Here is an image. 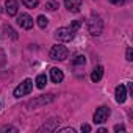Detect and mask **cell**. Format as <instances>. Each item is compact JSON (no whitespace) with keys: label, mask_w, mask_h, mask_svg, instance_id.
Here are the masks:
<instances>
[{"label":"cell","mask_w":133,"mask_h":133,"mask_svg":"<svg viewBox=\"0 0 133 133\" xmlns=\"http://www.w3.org/2000/svg\"><path fill=\"white\" fill-rule=\"evenodd\" d=\"M82 131H85V133H89V131H91V127H89L88 124H83V125H82Z\"/></svg>","instance_id":"ffe728a7"},{"label":"cell","mask_w":133,"mask_h":133,"mask_svg":"<svg viewBox=\"0 0 133 133\" xmlns=\"http://www.w3.org/2000/svg\"><path fill=\"white\" fill-rule=\"evenodd\" d=\"M31 89H33V82H31L30 78H27V80H24V82L14 89V97H24V96L30 94Z\"/></svg>","instance_id":"277c9868"},{"label":"cell","mask_w":133,"mask_h":133,"mask_svg":"<svg viewBox=\"0 0 133 133\" xmlns=\"http://www.w3.org/2000/svg\"><path fill=\"white\" fill-rule=\"evenodd\" d=\"M75 66H82V64H85L86 63V58L83 56V55H78V56H75L74 58V61H72Z\"/></svg>","instance_id":"e0dca14e"},{"label":"cell","mask_w":133,"mask_h":133,"mask_svg":"<svg viewBox=\"0 0 133 133\" xmlns=\"http://www.w3.org/2000/svg\"><path fill=\"white\" fill-rule=\"evenodd\" d=\"M102 77H103V68H102V66H97V68L92 71V74H91V80L94 83H97V82L102 80Z\"/></svg>","instance_id":"4fadbf2b"},{"label":"cell","mask_w":133,"mask_h":133,"mask_svg":"<svg viewBox=\"0 0 133 133\" xmlns=\"http://www.w3.org/2000/svg\"><path fill=\"white\" fill-rule=\"evenodd\" d=\"M68 55H69V50L61 44H56L50 49V58L55 59V61H64L68 58Z\"/></svg>","instance_id":"3957f363"},{"label":"cell","mask_w":133,"mask_h":133,"mask_svg":"<svg viewBox=\"0 0 133 133\" xmlns=\"http://www.w3.org/2000/svg\"><path fill=\"white\" fill-rule=\"evenodd\" d=\"M114 131H125V128H124V125H116Z\"/></svg>","instance_id":"cb8c5ba5"},{"label":"cell","mask_w":133,"mask_h":133,"mask_svg":"<svg viewBox=\"0 0 133 133\" xmlns=\"http://www.w3.org/2000/svg\"><path fill=\"white\" fill-rule=\"evenodd\" d=\"M82 2L83 0H64V5L71 13H78L82 8Z\"/></svg>","instance_id":"ba28073f"},{"label":"cell","mask_w":133,"mask_h":133,"mask_svg":"<svg viewBox=\"0 0 133 133\" xmlns=\"http://www.w3.org/2000/svg\"><path fill=\"white\" fill-rule=\"evenodd\" d=\"M36 21H38V25H39L41 28H45V27L49 25V19H47L45 16H42V14H41V16H38V19H36Z\"/></svg>","instance_id":"9a60e30c"},{"label":"cell","mask_w":133,"mask_h":133,"mask_svg":"<svg viewBox=\"0 0 133 133\" xmlns=\"http://www.w3.org/2000/svg\"><path fill=\"white\" fill-rule=\"evenodd\" d=\"M82 27V21H74L69 27H61L55 31V38L61 42H68L74 38V35L77 33V30Z\"/></svg>","instance_id":"6da1fadb"},{"label":"cell","mask_w":133,"mask_h":133,"mask_svg":"<svg viewBox=\"0 0 133 133\" xmlns=\"http://www.w3.org/2000/svg\"><path fill=\"white\" fill-rule=\"evenodd\" d=\"M127 89L130 91V94H133V86H131V83H128V85H127Z\"/></svg>","instance_id":"d4e9b609"},{"label":"cell","mask_w":133,"mask_h":133,"mask_svg":"<svg viewBox=\"0 0 133 133\" xmlns=\"http://www.w3.org/2000/svg\"><path fill=\"white\" fill-rule=\"evenodd\" d=\"M45 8H47L49 11H55V10L58 8V3L55 2V0H50V2H47V3H45Z\"/></svg>","instance_id":"ac0fdd59"},{"label":"cell","mask_w":133,"mask_h":133,"mask_svg":"<svg viewBox=\"0 0 133 133\" xmlns=\"http://www.w3.org/2000/svg\"><path fill=\"white\" fill-rule=\"evenodd\" d=\"M108 116H110V108H108V107H99V108L96 110L92 119H94L96 124H103V122L108 119Z\"/></svg>","instance_id":"5b68a950"},{"label":"cell","mask_w":133,"mask_h":133,"mask_svg":"<svg viewBox=\"0 0 133 133\" xmlns=\"http://www.w3.org/2000/svg\"><path fill=\"white\" fill-rule=\"evenodd\" d=\"M88 31L92 35V36H99L102 31H103V21L100 19V16L97 14H92L88 21Z\"/></svg>","instance_id":"7a4b0ae2"},{"label":"cell","mask_w":133,"mask_h":133,"mask_svg":"<svg viewBox=\"0 0 133 133\" xmlns=\"http://www.w3.org/2000/svg\"><path fill=\"white\" fill-rule=\"evenodd\" d=\"M127 99V88L124 85H119L116 88V102L117 103H124Z\"/></svg>","instance_id":"9c48e42d"},{"label":"cell","mask_w":133,"mask_h":133,"mask_svg":"<svg viewBox=\"0 0 133 133\" xmlns=\"http://www.w3.org/2000/svg\"><path fill=\"white\" fill-rule=\"evenodd\" d=\"M58 122H59L58 119H52V121H49V124H44L38 131H39V133H42V131H53L55 127L58 125Z\"/></svg>","instance_id":"7c38bea8"},{"label":"cell","mask_w":133,"mask_h":133,"mask_svg":"<svg viewBox=\"0 0 133 133\" xmlns=\"http://www.w3.org/2000/svg\"><path fill=\"white\" fill-rule=\"evenodd\" d=\"M59 131H61V133H75L74 128H61Z\"/></svg>","instance_id":"603a6c76"},{"label":"cell","mask_w":133,"mask_h":133,"mask_svg":"<svg viewBox=\"0 0 133 133\" xmlns=\"http://www.w3.org/2000/svg\"><path fill=\"white\" fill-rule=\"evenodd\" d=\"M55 97H53V94H50V96H42V97H36V99H33L31 102H28V107L30 108H38V107H41V105H45V103H50L52 100H53Z\"/></svg>","instance_id":"52a82bcc"},{"label":"cell","mask_w":133,"mask_h":133,"mask_svg":"<svg viewBox=\"0 0 133 133\" xmlns=\"http://www.w3.org/2000/svg\"><path fill=\"white\" fill-rule=\"evenodd\" d=\"M125 58H127V61H131V59H133V49H131V47H128V49H127Z\"/></svg>","instance_id":"d6986e66"},{"label":"cell","mask_w":133,"mask_h":133,"mask_svg":"<svg viewBox=\"0 0 133 133\" xmlns=\"http://www.w3.org/2000/svg\"><path fill=\"white\" fill-rule=\"evenodd\" d=\"M5 8H6L8 16H16V14H17V8H19V5H17L16 0H6Z\"/></svg>","instance_id":"8fae6325"},{"label":"cell","mask_w":133,"mask_h":133,"mask_svg":"<svg viewBox=\"0 0 133 133\" xmlns=\"http://www.w3.org/2000/svg\"><path fill=\"white\" fill-rule=\"evenodd\" d=\"M22 3H24L27 8H36L38 3H39V0H22Z\"/></svg>","instance_id":"2e32d148"},{"label":"cell","mask_w":133,"mask_h":133,"mask_svg":"<svg viewBox=\"0 0 133 133\" xmlns=\"http://www.w3.org/2000/svg\"><path fill=\"white\" fill-rule=\"evenodd\" d=\"M17 24H19L22 28H25V30H31V28H33V19H31L30 14H27V13H21V16L17 17Z\"/></svg>","instance_id":"8992f818"},{"label":"cell","mask_w":133,"mask_h":133,"mask_svg":"<svg viewBox=\"0 0 133 133\" xmlns=\"http://www.w3.org/2000/svg\"><path fill=\"white\" fill-rule=\"evenodd\" d=\"M110 3H113V5H124L125 0H110Z\"/></svg>","instance_id":"44dd1931"},{"label":"cell","mask_w":133,"mask_h":133,"mask_svg":"<svg viewBox=\"0 0 133 133\" xmlns=\"http://www.w3.org/2000/svg\"><path fill=\"white\" fill-rule=\"evenodd\" d=\"M2 131H14V133H16V131H17V128H14V127H3V128H2Z\"/></svg>","instance_id":"7402d4cb"},{"label":"cell","mask_w":133,"mask_h":133,"mask_svg":"<svg viewBox=\"0 0 133 133\" xmlns=\"http://www.w3.org/2000/svg\"><path fill=\"white\" fill-rule=\"evenodd\" d=\"M45 85H47V77H45L44 74L38 75V77H36V86H38L39 89H44V88H45Z\"/></svg>","instance_id":"5bb4252c"},{"label":"cell","mask_w":133,"mask_h":133,"mask_svg":"<svg viewBox=\"0 0 133 133\" xmlns=\"http://www.w3.org/2000/svg\"><path fill=\"white\" fill-rule=\"evenodd\" d=\"M50 78H52V82H53V83H61V82H63V78H64L63 71H61V69H58V68H52V69H50Z\"/></svg>","instance_id":"30bf717a"}]
</instances>
